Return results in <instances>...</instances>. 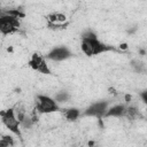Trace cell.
I'll use <instances>...</instances> for the list:
<instances>
[{
	"label": "cell",
	"instance_id": "7c38bea8",
	"mask_svg": "<svg viewBox=\"0 0 147 147\" xmlns=\"http://www.w3.org/2000/svg\"><path fill=\"white\" fill-rule=\"evenodd\" d=\"M3 14H7V15H10V16H14V17H17V18H23L25 17V14L24 11H22V9H18V8H13V9H7V10H2Z\"/></svg>",
	"mask_w": 147,
	"mask_h": 147
},
{
	"label": "cell",
	"instance_id": "30bf717a",
	"mask_svg": "<svg viewBox=\"0 0 147 147\" xmlns=\"http://www.w3.org/2000/svg\"><path fill=\"white\" fill-rule=\"evenodd\" d=\"M63 114L68 121H76L80 116V110L77 108H69V109H65Z\"/></svg>",
	"mask_w": 147,
	"mask_h": 147
},
{
	"label": "cell",
	"instance_id": "ffe728a7",
	"mask_svg": "<svg viewBox=\"0 0 147 147\" xmlns=\"http://www.w3.org/2000/svg\"><path fill=\"white\" fill-rule=\"evenodd\" d=\"M126 48H127V44L123 42V44L119 45V49H126Z\"/></svg>",
	"mask_w": 147,
	"mask_h": 147
},
{
	"label": "cell",
	"instance_id": "e0dca14e",
	"mask_svg": "<svg viewBox=\"0 0 147 147\" xmlns=\"http://www.w3.org/2000/svg\"><path fill=\"white\" fill-rule=\"evenodd\" d=\"M131 64H132L133 69H134L137 72H142V71H144V64H142L141 62H139V61H137V60H133V61L131 62Z\"/></svg>",
	"mask_w": 147,
	"mask_h": 147
},
{
	"label": "cell",
	"instance_id": "8fae6325",
	"mask_svg": "<svg viewBox=\"0 0 147 147\" xmlns=\"http://www.w3.org/2000/svg\"><path fill=\"white\" fill-rule=\"evenodd\" d=\"M14 110H15V115L17 117V119L20 121V123L24 119V117L28 115L26 110H25V107L22 105V103H17L15 107H14Z\"/></svg>",
	"mask_w": 147,
	"mask_h": 147
},
{
	"label": "cell",
	"instance_id": "277c9868",
	"mask_svg": "<svg viewBox=\"0 0 147 147\" xmlns=\"http://www.w3.org/2000/svg\"><path fill=\"white\" fill-rule=\"evenodd\" d=\"M20 26H21V23H20L17 17H14V16H10V15L1 13V17H0V32L3 36L17 32Z\"/></svg>",
	"mask_w": 147,
	"mask_h": 147
},
{
	"label": "cell",
	"instance_id": "9c48e42d",
	"mask_svg": "<svg viewBox=\"0 0 147 147\" xmlns=\"http://www.w3.org/2000/svg\"><path fill=\"white\" fill-rule=\"evenodd\" d=\"M47 21L51 23H65L67 16L62 13H52L47 16Z\"/></svg>",
	"mask_w": 147,
	"mask_h": 147
},
{
	"label": "cell",
	"instance_id": "3957f363",
	"mask_svg": "<svg viewBox=\"0 0 147 147\" xmlns=\"http://www.w3.org/2000/svg\"><path fill=\"white\" fill-rule=\"evenodd\" d=\"M36 110L40 114H49V113L59 111L60 107H59V102L55 99H53L48 95L39 94V95H37Z\"/></svg>",
	"mask_w": 147,
	"mask_h": 147
},
{
	"label": "cell",
	"instance_id": "7402d4cb",
	"mask_svg": "<svg viewBox=\"0 0 147 147\" xmlns=\"http://www.w3.org/2000/svg\"><path fill=\"white\" fill-rule=\"evenodd\" d=\"M87 145H88V146H93V145H94V141H88Z\"/></svg>",
	"mask_w": 147,
	"mask_h": 147
},
{
	"label": "cell",
	"instance_id": "52a82bcc",
	"mask_svg": "<svg viewBox=\"0 0 147 147\" xmlns=\"http://www.w3.org/2000/svg\"><path fill=\"white\" fill-rule=\"evenodd\" d=\"M70 56H71V52L69 51V48L64 46H59V47L53 48L46 55V59L52 60V61H63V60L69 59Z\"/></svg>",
	"mask_w": 147,
	"mask_h": 147
},
{
	"label": "cell",
	"instance_id": "ba28073f",
	"mask_svg": "<svg viewBox=\"0 0 147 147\" xmlns=\"http://www.w3.org/2000/svg\"><path fill=\"white\" fill-rule=\"evenodd\" d=\"M125 111H126V106L115 105V106L108 108L105 117H122V116H125Z\"/></svg>",
	"mask_w": 147,
	"mask_h": 147
},
{
	"label": "cell",
	"instance_id": "6da1fadb",
	"mask_svg": "<svg viewBox=\"0 0 147 147\" xmlns=\"http://www.w3.org/2000/svg\"><path fill=\"white\" fill-rule=\"evenodd\" d=\"M80 48L83 51V53L87 56H93V55H98L100 53H105L108 51H113L114 48L105 45L103 42H101L96 34L92 31H86L83 33L82 36V42H80Z\"/></svg>",
	"mask_w": 147,
	"mask_h": 147
},
{
	"label": "cell",
	"instance_id": "5bb4252c",
	"mask_svg": "<svg viewBox=\"0 0 147 147\" xmlns=\"http://www.w3.org/2000/svg\"><path fill=\"white\" fill-rule=\"evenodd\" d=\"M33 124H34V122L32 119V116L31 115H26L24 117V119L21 122V127H23V129H30Z\"/></svg>",
	"mask_w": 147,
	"mask_h": 147
},
{
	"label": "cell",
	"instance_id": "9a60e30c",
	"mask_svg": "<svg viewBox=\"0 0 147 147\" xmlns=\"http://www.w3.org/2000/svg\"><path fill=\"white\" fill-rule=\"evenodd\" d=\"M69 98H70V95L65 91H61V92L56 93V95H55V100L57 102H67L69 100Z\"/></svg>",
	"mask_w": 147,
	"mask_h": 147
},
{
	"label": "cell",
	"instance_id": "2e32d148",
	"mask_svg": "<svg viewBox=\"0 0 147 147\" xmlns=\"http://www.w3.org/2000/svg\"><path fill=\"white\" fill-rule=\"evenodd\" d=\"M138 111L134 107H126V111H125V116L129 118H134L137 116Z\"/></svg>",
	"mask_w": 147,
	"mask_h": 147
},
{
	"label": "cell",
	"instance_id": "4fadbf2b",
	"mask_svg": "<svg viewBox=\"0 0 147 147\" xmlns=\"http://www.w3.org/2000/svg\"><path fill=\"white\" fill-rule=\"evenodd\" d=\"M14 139L10 137V136H6V134H2L1 136V139H0V147H10V146H14Z\"/></svg>",
	"mask_w": 147,
	"mask_h": 147
},
{
	"label": "cell",
	"instance_id": "d6986e66",
	"mask_svg": "<svg viewBox=\"0 0 147 147\" xmlns=\"http://www.w3.org/2000/svg\"><path fill=\"white\" fill-rule=\"evenodd\" d=\"M124 99H125V102H130L132 98H131L130 94H125V95H124Z\"/></svg>",
	"mask_w": 147,
	"mask_h": 147
},
{
	"label": "cell",
	"instance_id": "8992f818",
	"mask_svg": "<svg viewBox=\"0 0 147 147\" xmlns=\"http://www.w3.org/2000/svg\"><path fill=\"white\" fill-rule=\"evenodd\" d=\"M29 67L36 71L44 74V75H51V69L48 68V64H47L45 57L38 53L32 54V56L29 61Z\"/></svg>",
	"mask_w": 147,
	"mask_h": 147
},
{
	"label": "cell",
	"instance_id": "5b68a950",
	"mask_svg": "<svg viewBox=\"0 0 147 147\" xmlns=\"http://www.w3.org/2000/svg\"><path fill=\"white\" fill-rule=\"evenodd\" d=\"M108 107H109V103L107 101L94 102L88 108L85 109L83 115L84 116H91V117H98L99 119H101L102 117H105V115L108 110Z\"/></svg>",
	"mask_w": 147,
	"mask_h": 147
},
{
	"label": "cell",
	"instance_id": "7a4b0ae2",
	"mask_svg": "<svg viewBox=\"0 0 147 147\" xmlns=\"http://www.w3.org/2000/svg\"><path fill=\"white\" fill-rule=\"evenodd\" d=\"M0 116H1L2 124L10 132H13L14 134H16L17 137H22V133H21V123H20V121L17 119V117L15 115L14 107L13 108H8L6 110H2L0 113Z\"/></svg>",
	"mask_w": 147,
	"mask_h": 147
},
{
	"label": "cell",
	"instance_id": "44dd1931",
	"mask_svg": "<svg viewBox=\"0 0 147 147\" xmlns=\"http://www.w3.org/2000/svg\"><path fill=\"white\" fill-rule=\"evenodd\" d=\"M108 91H109V93H111V94H116V91H115V88H113V87H109Z\"/></svg>",
	"mask_w": 147,
	"mask_h": 147
},
{
	"label": "cell",
	"instance_id": "ac0fdd59",
	"mask_svg": "<svg viewBox=\"0 0 147 147\" xmlns=\"http://www.w3.org/2000/svg\"><path fill=\"white\" fill-rule=\"evenodd\" d=\"M140 98H141V100L147 105V90H145V91H142V92L140 93Z\"/></svg>",
	"mask_w": 147,
	"mask_h": 147
}]
</instances>
